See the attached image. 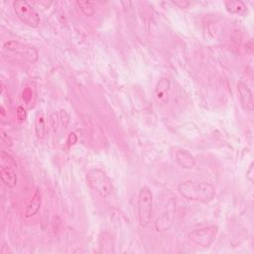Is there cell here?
<instances>
[{
  "label": "cell",
  "instance_id": "obj_18",
  "mask_svg": "<svg viewBox=\"0 0 254 254\" xmlns=\"http://www.w3.org/2000/svg\"><path fill=\"white\" fill-rule=\"evenodd\" d=\"M50 121H51V126L53 128L54 132H57L59 129V124H60V118H59V113L58 112H54L51 117H50Z\"/></svg>",
  "mask_w": 254,
  "mask_h": 254
},
{
  "label": "cell",
  "instance_id": "obj_11",
  "mask_svg": "<svg viewBox=\"0 0 254 254\" xmlns=\"http://www.w3.org/2000/svg\"><path fill=\"white\" fill-rule=\"evenodd\" d=\"M42 205V193L39 189H36L31 200L26 205L24 209V216L26 218H30L38 213Z\"/></svg>",
  "mask_w": 254,
  "mask_h": 254
},
{
  "label": "cell",
  "instance_id": "obj_13",
  "mask_svg": "<svg viewBox=\"0 0 254 254\" xmlns=\"http://www.w3.org/2000/svg\"><path fill=\"white\" fill-rule=\"evenodd\" d=\"M34 130H35V135L39 140H43L48 132V127H47V122L45 119V116L41 113H39L36 117L35 120V125H34Z\"/></svg>",
  "mask_w": 254,
  "mask_h": 254
},
{
  "label": "cell",
  "instance_id": "obj_9",
  "mask_svg": "<svg viewBox=\"0 0 254 254\" xmlns=\"http://www.w3.org/2000/svg\"><path fill=\"white\" fill-rule=\"evenodd\" d=\"M171 89V81L168 77H161L155 86V98L160 104L166 103L168 101L169 91Z\"/></svg>",
  "mask_w": 254,
  "mask_h": 254
},
{
  "label": "cell",
  "instance_id": "obj_22",
  "mask_svg": "<svg viewBox=\"0 0 254 254\" xmlns=\"http://www.w3.org/2000/svg\"><path fill=\"white\" fill-rule=\"evenodd\" d=\"M176 6H178L179 8H187L189 5H190V3L188 2V1H185V0H181V1H175V2H173Z\"/></svg>",
  "mask_w": 254,
  "mask_h": 254
},
{
  "label": "cell",
  "instance_id": "obj_4",
  "mask_svg": "<svg viewBox=\"0 0 254 254\" xmlns=\"http://www.w3.org/2000/svg\"><path fill=\"white\" fill-rule=\"evenodd\" d=\"M153 217V192L147 186L139 190L137 198V218L143 228L149 226Z\"/></svg>",
  "mask_w": 254,
  "mask_h": 254
},
{
  "label": "cell",
  "instance_id": "obj_12",
  "mask_svg": "<svg viewBox=\"0 0 254 254\" xmlns=\"http://www.w3.org/2000/svg\"><path fill=\"white\" fill-rule=\"evenodd\" d=\"M1 182L8 188L13 189L16 187L18 178L15 170L11 166H2L0 169Z\"/></svg>",
  "mask_w": 254,
  "mask_h": 254
},
{
  "label": "cell",
  "instance_id": "obj_6",
  "mask_svg": "<svg viewBox=\"0 0 254 254\" xmlns=\"http://www.w3.org/2000/svg\"><path fill=\"white\" fill-rule=\"evenodd\" d=\"M3 50L7 52V54L16 55L30 64L36 63L39 58V52L34 46L23 44L15 40L6 41L3 44Z\"/></svg>",
  "mask_w": 254,
  "mask_h": 254
},
{
  "label": "cell",
  "instance_id": "obj_5",
  "mask_svg": "<svg viewBox=\"0 0 254 254\" xmlns=\"http://www.w3.org/2000/svg\"><path fill=\"white\" fill-rule=\"evenodd\" d=\"M14 13L17 18L25 25L31 28H37L41 19L37 10L26 0H16L13 2Z\"/></svg>",
  "mask_w": 254,
  "mask_h": 254
},
{
  "label": "cell",
  "instance_id": "obj_2",
  "mask_svg": "<svg viewBox=\"0 0 254 254\" xmlns=\"http://www.w3.org/2000/svg\"><path fill=\"white\" fill-rule=\"evenodd\" d=\"M179 193L186 199L207 203L216 195L215 187L205 181H185L178 186Z\"/></svg>",
  "mask_w": 254,
  "mask_h": 254
},
{
  "label": "cell",
  "instance_id": "obj_7",
  "mask_svg": "<svg viewBox=\"0 0 254 254\" xmlns=\"http://www.w3.org/2000/svg\"><path fill=\"white\" fill-rule=\"evenodd\" d=\"M218 233V227L216 225H208L198 229L191 230L189 233V239L195 245L207 248L215 240Z\"/></svg>",
  "mask_w": 254,
  "mask_h": 254
},
{
  "label": "cell",
  "instance_id": "obj_3",
  "mask_svg": "<svg viewBox=\"0 0 254 254\" xmlns=\"http://www.w3.org/2000/svg\"><path fill=\"white\" fill-rule=\"evenodd\" d=\"M86 184L100 197H108L113 190V184L109 176L99 168H92L85 175Z\"/></svg>",
  "mask_w": 254,
  "mask_h": 254
},
{
  "label": "cell",
  "instance_id": "obj_8",
  "mask_svg": "<svg viewBox=\"0 0 254 254\" xmlns=\"http://www.w3.org/2000/svg\"><path fill=\"white\" fill-rule=\"evenodd\" d=\"M236 86L242 109L245 111H252L254 109V101L251 89L243 81H238Z\"/></svg>",
  "mask_w": 254,
  "mask_h": 254
},
{
  "label": "cell",
  "instance_id": "obj_19",
  "mask_svg": "<svg viewBox=\"0 0 254 254\" xmlns=\"http://www.w3.org/2000/svg\"><path fill=\"white\" fill-rule=\"evenodd\" d=\"M1 158H2V160H3L4 162H6V163L8 164L7 166H11V167L17 166V164H16V162L14 161V159H13V158L11 157V155L8 154L7 152L3 151V152L1 153Z\"/></svg>",
  "mask_w": 254,
  "mask_h": 254
},
{
  "label": "cell",
  "instance_id": "obj_10",
  "mask_svg": "<svg viewBox=\"0 0 254 254\" xmlns=\"http://www.w3.org/2000/svg\"><path fill=\"white\" fill-rule=\"evenodd\" d=\"M175 160L177 164L183 169H192L196 165L195 158L193 155L187 149H179L176 152Z\"/></svg>",
  "mask_w": 254,
  "mask_h": 254
},
{
  "label": "cell",
  "instance_id": "obj_1",
  "mask_svg": "<svg viewBox=\"0 0 254 254\" xmlns=\"http://www.w3.org/2000/svg\"><path fill=\"white\" fill-rule=\"evenodd\" d=\"M177 211L176 196L169 190H164L158 195L155 210L154 228L157 232H165L169 230L175 220Z\"/></svg>",
  "mask_w": 254,
  "mask_h": 254
},
{
  "label": "cell",
  "instance_id": "obj_14",
  "mask_svg": "<svg viewBox=\"0 0 254 254\" xmlns=\"http://www.w3.org/2000/svg\"><path fill=\"white\" fill-rule=\"evenodd\" d=\"M224 7L227 12L234 15H242L246 11V4L243 1L235 0V1H225Z\"/></svg>",
  "mask_w": 254,
  "mask_h": 254
},
{
  "label": "cell",
  "instance_id": "obj_21",
  "mask_svg": "<svg viewBox=\"0 0 254 254\" xmlns=\"http://www.w3.org/2000/svg\"><path fill=\"white\" fill-rule=\"evenodd\" d=\"M1 139H2V142H3L5 145H7V146H9V147L12 146V140L10 139V137H9L5 132H2Z\"/></svg>",
  "mask_w": 254,
  "mask_h": 254
},
{
  "label": "cell",
  "instance_id": "obj_15",
  "mask_svg": "<svg viewBox=\"0 0 254 254\" xmlns=\"http://www.w3.org/2000/svg\"><path fill=\"white\" fill-rule=\"evenodd\" d=\"M79 10L82 12L83 15L90 17L93 16L96 11V5L94 2L91 1H76L75 2Z\"/></svg>",
  "mask_w": 254,
  "mask_h": 254
},
{
  "label": "cell",
  "instance_id": "obj_17",
  "mask_svg": "<svg viewBox=\"0 0 254 254\" xmlns=\"http://www.w3.org/2000/svg\"><path fill=\"white\" fill-rule=\"evenodd\" d=\"M26 117H27V113H26V109L19 105L17 106L16 108V118L19 122H24L26 120Z\"/></svg>",
  "mask_w": 254,
  "mask_h": 254
},
{
  "label": "cell",
  "instance_id": "obj_20",
  "mask_svg": "<svg viewBox=\"0 0 254 254\" xmlns=\"http://www.w3.org/2000/svg\"><path fill=\"white\" fill-rule=\"evenodd\" d=\"M246 179L252 184L254 181V163L251 162L247 171H246Z\"/></svg>",
  "mask_w": 254,
  "mask_h": 254
},
{
  "label": "cell",
  "instance_id": "obj_16",
  "mask_svg": "<svg viewBox=\"0 0 254 254\" xmlns=\"http://www.w3.org/2000/svg\"><path fill=\"white\" fill-rule=\"evenodd\" d=\"M59 118H60V123L62 125H64V128H66V126L69 123V115L67 114V112L64 109H61L59 112Z\"/></svg>",
  "mask_w": 254,
  "mask_h": 254
}]
</instances>
